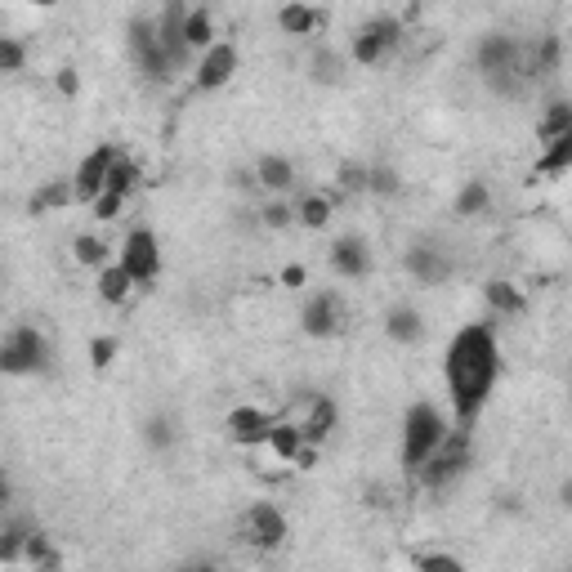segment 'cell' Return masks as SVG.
<instances>
[{"label":"cell","mask_w":572,"mask_h":572,"mask_svg":"<svg viewBox=\"0 0 572 572\" xmlns=\"http://www.w3.org/2000/svg\"><path fill=\"white\" fill-rule=\"evenodd\" d=\"M447 416H443V407L438 403H412L407 407V416H403V470L407 474H416L421 465L429 461V456L438 452V443L447 438Z\"/></svg>","instance_id":"2"},{"label":"cell","mask_w":572,"mask_h":572,"mask_svg":"<svg viewBox=\"0 0 572 572\" xmlns=\"http://www.w3.org/2000/svg\"><path fill=\"white\" fill-rule=\"evenodd\" d=\"M322 23H327V14L313 9V5H286L278 14V27L286 36H309V32H318Z\"/></svg>","instance_id":"18"},{"label":"cell","mask_w":572,"mask_h":572,"mask_svg":"<svg viewBox=\"0 0 572 572\" xmlns=\"http://www.w3.org/2000/svg\"><path fill=\"white\" fill-rule=\"evenodd\" d=\"M242 532L255 550H278V546H286V514L269 501H255L242 519Z\"/></svg>","instance_id":"9"},{"label":"cell","mask_w":572,"mask_h":572,"mask_svg":"<svg viewBox=\"0 0 572 572\" xmlns=\"http://www.w3.org/2000/svg\"><path fill=\"white\" fill-rule=\"evenodd\" d=\"M117 161V148L112 143H99V148L90 152V157L81 161V166L72 170V193H76V202H85L90 206L94 197L103 193V179H108V166Z\"/></svg>","instance_id":"10"},{"label":"cell","mask_w":572,"mask_h":572,"mask_svg":"<svg viewBox=\"0 0 572 572\" xmlns=\"http://www.w3.org/2000/svg\"><path fill=\"white\" fill-rule=\"evenodd\" d=\"M237 45L233 41H215L211 50H202V59H197V68H193V85L202 94H211V90H224L228 81L237 76Z\"/></svg>","instance_id":"7"},{"label":"cell","mask_w":572,"mask_h":572,"mask_svg":"<svg viewBox=\"0 0 572 572\" xmlns=\"http://www.w3.org/2000/svg\"><path fill=\"white\" fill-rule=\"evenodd\" d=\"M474 461V443H470V429H447V438L438 443V452L416 470V483L425 492H443L447 483H456Z\"/></svg>","instance_id":"4"},{"label":"cell","mask_w":572,"mask_h":572,"mask_svg":"<svg viewBox=\"0 0 572 572\" xmlns=\"http://www.w3.org/2000/svg\"><path fill=\"white\" fill-rule=\"evenodd\" d=\"M282 286H304V269H300V264H291V269H282Z\"/></svg>","instance_id":"45"},{"label":"cell","mask_w":572,"mask_h":572,"mask_svg":"<svg viewBox=\"0 0 572 572\" xmlns=\"http://www.w3.org/2000/svg\"><path fill=\"white\" fill-rule=\"evenodd\" d=\"M327 219H331V197L309 193L304 202H295V224H304V228H322Z\"/></svg>","instance_id":"32"},{"label":"cell","mask_w":572,"mask_h":572,"mask_svg":"<svg viewBox=\"0 0 572 572\" xmlns=\"http://www.w3.org/2000/svg\"><path fill=\"white\" fill-rule=\"evenodd\" d=\"M300 331H304V336H313V340L336 336V331H340V295L336 291L309 295L304 309H300Z\"/></svg>","instance_id":"11"},{"label":"cell","mask_w":572,"mask_h":572,"mask_svg":"<svg viewBox=\"0 0 572 572\" xmlns=\"http://www.w3.org/2000/svg\"><path fill=\"white\" fill-rule=\"evenodd\" d=\"M318 456H322L318 447H313V443H304L300 452H295V461H291V465H300V470H313V465H318Z\"/></svg>","instance_id":"42"},{"label":"cell","mask_w":572,"mask_h":572,"mask_svg":"<svg viewBox=\"0 0 572 572\" xmlns=\"http://www.w3.org/2000/svg\"><path fill=\"white\" fill-rule=\"evenodd\" d=\"M255 184L273 197H286L295 188V161L282 157V152H264V157L255 161Z\"/></svg>","instance_id":"15"},{"label":"cell","mask_w":572,"mask_h":572,"mask_svg":"<svg viewBox=\"0 0 572 572\" xmlns=\"http://www.w3.org/2000/svg\"><path fill=\"white\" fill-rule=\"evenodd\" d=\"M264 443H269V452L278 456V461L291 465V461H295V452H300V447H304V434H300V425L278 421V425L269 429V438H264Z\"/></svg>","instance_id":"25"},{"label":"cell","mask_w":572,"mask_h":572,"mask_svg":"<svg viewBox=\"0 0 572 572\" xmlns=\"http://www.w3.org/2000/svg\"><path fill=\"white\" fill-rule=\"evenodd\" d=\"M143 443H148L152 452H166V447H175L179 443V421H175V416H166V412L148 416V421H143Z\"/></svg>","instance_id":"26"},{"label":"cell","mask_w":572,"mask_h":572,"mask_svg":"<svg viewBox=\"0 0 572 572\" xmlns=\"http://www.w3.org/2000/svg\"><path fill=\"white\" fill-rule=\"evenodd\" d=\"M184 45H188V54H193V50H211V45H215L211 9H188V14H184Z\"/></svg>","instance_id":"19"},{"label":"cell","mask_w":572,"mask_h":572,"mask_svg":"<svg viewBox=\"0 0 572 572\" xmlns=\"http://www.w3.org/2000/svg\"><path fill=\"white\" fill-rule=\"evenodd\" d=\"M121 206H126V197H117V193H99L90 202V211H94V219H103V224H112V219L121 215Z\"/></svg>","instance_id":"39"},{"label":"cell","mask_w":572,"mask_h":572,"mask_svg":"<svg viewBox=\"0 0 572 572\" xmlns=\"http://www.w3.org/2000/svg\"><path fill=\"white\" fill-rule=\"evenodd\" d=\"M340 188H349V193H367V166L345 161V166H340Z\"/></svg>","instance_id":"41"},{"label":"cell","mask_w":572,"mask_h":572,"mask_svg":"<svg viewBox=\"0 0 572 572\" xmlns=\"http://www.w3.org/2000/svg\"><path fill=\"white\" fill-rule=\"evenodd\" d=\"M9 497H14V488H9V479H0V510L9 505Z\"/></svg>","instance_id":"46"},{"label":"cell","mask_w":572,"mask_h":572,"mask_svg":"<svg viewBox=\"0 0 572 572\" xmlns=\"http://www.w3.org/2000/svg\"><path fill=\"white\" fill-rule=\"evenodd\" d=\"M121 269L130 273V282L135 286H152L157 282V273H161V242H157V233L152 228H130L126 233V242H121Z\"/></svg>","instance_id":"6"},{"label":"cell","mask_w":572,"mask_h":572,"mask_svg":"<svg viewBox=\"0 0 572 572\" xmlns=\"http://www.w3.org/2000/svg\"><path fill=\"white\" fill-rule=\"evenodd\" d=\"M398 41H403V23H398L394 14H376L371 23H362L354 32V41H349V59L362 63V68H376Z\"/></svg>","instance_id":"5"},{"label":"cell","mask_w":572,"mask_h":572,"mask_svg":"<svg viewBox=\"0 0 572 572\" xmlns=\"http://www.w3.org/2000/svg\"><path fill=\"white\" fill-rule=\"evenodd\" d=\"M403 264L421 286H443V282H452V273H456V260L434 242H412L403 255Z\"/></svg>","instance_id":"8"},{"label":"cell","mask_w":572,"mask_h":572,"mask_svg":"<svg viewBox=\"0 0 572 572\" xmlns=\"http://www.w3.org/2000/svg\"><path fill=\"white\" fill-rule=\"evenodd\" d=\"M260 224H264V228H291V224H295V202H286V197H273V202L260 211Z\"/></svg>","instance_id":"37"},{"label":"cell","mask_w":572,"mask_h":572,"mask_svg":"<svg viewBox=\"0 0 572 572\" xmlns=\"http://www.w3.org/2000/svg\"><path fill=\"white\" fill-rule=\"evenodd\" d=\"M175 572H219V568H215V559H184Z\"/></svg>","instance_id":"44"},{"label":"cell","mask_w":572,"mask_h":572,"mask_svg":"<svg viewBox=\"0 0 572 572\" xmlns=\"http://www.w3.org/2000/svg\"><path fill=\"white\" fill-rule=\"evenodd\" d=\"M32 523H5L0 528V564H23V546Z\"/></svg>","instance_id":"31"},{"label":"cell","mask_w":572,"mask_h":572,"mask_svg":"<svg viewBox=\"0 0 572 572\" xmlns=\"http://www.w3.org/2000/svg\"><path fill=\"white\" fill-rule=\"evenodd\" d=\"M273 425H278V421H273V416L264 412V407H251V403L233 407V412H228V421H224L228 438H233L237 447H260L264 438H269Z\"/></svg>","instance_id":"12"},{"label":"cell","mask_w":572,"mask_h":572,"mask_svg":"<svg viewBox=\"0 0 572 572\" xmlns=\"http://www.w3.org/2000/svg\"><path fill=\"white\" fill-rule=\"evenodd\" d=\"M398 188H403V179H398L394 166H367V193L376 197H394Z\"/></svg>","instance_id":"35"},{"label":"cell","mask_w":572,"mask_h":572,"mask_svg":"<svg viewBox=\"0 0 572 572\" xmlns=\"http://www.w3.org/2000/svg\"><path fill=\"white\" fill-rule=\"evenodd\" d=\"M519 50H523V45L514 41L510 32H488L479 41V50H474V63H479L483 76H497V72L519 68Z\"/></svg>","instance_id":"13"},{"label":"cell","mask_w":572,"mask_h":572,"mask_svg":"<svg viewBox=\"0 0 572 572\" xmlns=\"http://www.w3.org/2000/svg\"><path fill=\"white\" fill-rule=\"evenodd\" d=\"M492 206V188L483 184V179H465V188L456 193V202H452V211L456 215H465V219H474V215H483Z\"/></svg>","instance_id":"24"},{"label":"cell","mask_w":572,"mask_h":572,"mask_svg":"<svg viewBox=\"0 0 572 572\" xmlns=\"http://www.w3.org/2000/svg\"><path fill=\"white\" fill-rule=\"evenodd\" d=\"M27 68V45L18 36H0V76Z\"/></svg>","instance_id":"36"},{"label":"cell","mask_w":572,"mask_h":572,"mask_svg":"<svg viewBox=\"0 0 572 572\" xmlns=\"http://www.w3.org/2000/svg\"><path fill=\"white\" fill-rule=\"evenodd\" d=\"M72 202H76L72 179H50V184L41 188V193H32L27 211H32V215H45V211H63V206H72Z\"/></svg>","instance_id":"20"},{"label":"cell","mask_w":572,"mask_h":572,"mask_svg":"<svg viewBox=\"0 0 572 572\" xmlns=\"http://www.w3.org/2000/svg\"><path fill=\"white\" fill-rule=\"evenodd\" d=\"M135 184H139V166H135V161H126V157L117 152V161L108 166V179H103V193L130 197V193H135Z\"/></svg>","instance_id":"28"},{"label":"cell","mask_w":572,"mask_h":572,"mask_svg":"<svg viewBox=\"0 0 572 572\" xmlns=\"http://www.w3.org/2000/svg\"><path fill=\"white\" fill-rule=\"evenodd\" d=\"M483 295H488V309L492 313H501V318H514V313H523V295H519V286L514 282H488L483 286Z\"/></svg>","instance_id":"27"},{"label":"cell","mask_w":572,"mask_h":572,"mask_svg":"<svg viewBox=\"0 0 572 572\" xmlns=\"http://www.w3.org/2000/svg\"><path fill=\"white\" fill-rule=\"evenodd\" d=\"M541 139H564V135H572V103L568 99H555V103H550V112H546V117H541Z\"/></svg>","instance_id":"30"},{"label":"cell","mask_w":572,"mask_h":572,"mask_svg":"<svg viewBox=\"0 0 572 572\" xmlns=\"http://www.w3.org/2000/svg\"><path fill=\"white\" fill-rule=\"evenodd\" d=\"M23 559L27 564H32L36 572H59L63 568V555L59 550L50 546V537H45V532H27V546H23Z\"/></svg>","instance_id":"21"},{"label":"cell","mask_w":572,"mask_h":572,"mask_svg":"<svg viewBox=\"0 0 572 572\" xmlns=\"http://www.w3.org/2000/svg\"><path fill=\"white\" fill-rule=\"evenodd\" d=\"M50 358H54L50 340H45V331L32 327V322H18V327L0 340V376H36V371L50 367Z\"/></svg>","instance_id":"3"},{"label":"cell","mask_w":572,"mask_h":572,"mask_svg":"<svg viewBox=\"0 0 572 572\" xmlns=\"http://www.w3.org/2000/svg\"><path fill=\"white\" fill-rule=\"evenodd\" d=\"M483 81H488V85H492V94H501V99H528V90H532V85L519 76V68L497 72V76H483Z\"/></svg>","instance_id":"34"},{"label":"cell","mask_w":572,"mask_h":572,"mask_svg":"<svg viewBox=\"0 0 572 572\" xmlns=\"http://www.w3.org/2000/svg\"><path fill=\"white\" fill-rule=\"evenodd\" d=\"M112 358H117V340H112V336H94L90 340V362H94V367H112Z\"/></svg>","instance_id":"40"},{"label":"cell","mask_w":572,"mask_h":572,"mask_svg":"<svg viewBox=\"0 0 572 572\" xmlns=\"http://www.w3.org/2000/svg\"><path fill=\"white\" fill-rule=\"evenodd\" d=\"M99 300L103 304H126L130 291H135V282H130V273L121 269V264H108V269H99Z\"/></svg>","instance_id":"22"},{"label":"cell","mask_w":572,"mask_h":572,"mask_svg":"<svg viewBox=\"0 0 572 572\" xmlns=\"http://www.w3.org/2000/svg\"><path fill=\"white\" fill-rule=\"evenodd\" d=\"M59 90L63 94H76V90H81V76H76L72 68H59Z\"/></svg>","instance_id":"43"},{"label":"cell","mask_w":572,"mask_h":572,"mask_svg":"<svg viewBox=\"0 0 572 572\" xmlns=\"http://www.w3.org/2000/svg\"><path fill=\"white\" fill-rule=\"evenodd\" d=\"M340 421V407H336V398H327V394H318L309 403V421L300 425V434H304V443H313V447H322L327 443V434L336 429Z\"/></svg>","instance_id":"16"},{"label":"cell","mask_w":572,"mask_h":572,"mask_svg":"<svg viewBox=\"0 0 572 572\" xmlns=\"http://www.w3.org/2000/svg\"><path fill=\"white\" fill-rule=\"evenodd\" d=\"M309 76L318 85H340V81H345V59H340L336 50H318L309 59Z\"/></svg>","instance_id":"29"},{"label":"cell","mask_w":572,"mask_h":572,"mask_svg":"<svg viewBox=\"0 0 572 572\" xmlns=\"http://www.w3.org/2000/svg\"><path fill=\"white\" fill-rule=\"evenodd\" d=\"M72 260L76 264H85V269H108V242H103L99 233H81V237H72Z\"/></svg>","instance_id":"23"},{"label":"cell","mask_w":572,"mask_h":572,"mask_svg":"<svg viewBox=\"0 0 572 572\" xmlns=\"http://www.w3.org/2000/svg\"><path fill=\"white\" fill-rule=\"evenodd\" d=\"M416 572H465V564H461L456 555H443V550H434V555H421Z\"/></svg>","instance_id":"38"},{"label":"cell","mask_w":572,"mask_h":572,"mask_svg":"<svg viewBox=\"0 0 572 572\" xmlns=\"http://www.w3.org/2000/svg\"><path fill=\"white\" fill-rule=\"evenodd\" d=\"M385 336L394 340V345H421L425 318L412 309V304H394V309L385 313Z\"/></svg>","instance_id":"17"},{"label":"cell","mask_w":572,"mask_h":572,"mask_svg":"<svg viewBox=\"0 0 572 572\" xmlns=\"http://www.w3.org/2000/svg\"><path fill=\"white\" fill-rule=\"evenodd\" d=\"M501 376V340L492 331V322H470L452 336L443 354V380L452 394V412L456 429H470L479 421V412L488 407L492 389Z\"/></svg>","instance_id":"1"},{"label":"cell","mask_w":572,"mask_h":572,"mask_svg":"<svg viewBox=\"0 0 572 572\" xmlns=\"http://www.w3.org/2000/svg\"><path fill=\"white\" fill-rule=\"evenodd\" d=\"M568 166H572V135L550 139V152L537 161V170H541V175H564Z\"/></svg>","instance_id":"33"},{"label":"cell","mask_w":572,"mask_h":572,"mask_svg":"<svg viewBox=\"0 0 572 572\" xmlns=\"http://www.w3.org/2000/svg\"><path fill=\"white\" fill-rule=\"evenodd\" d=\"M331 269H336L340 278H349V282L367 278V273H371V246H367V237H358V233L336 237V242H331Z\"/></svg>","instance_id":"14"}]
</instances>
